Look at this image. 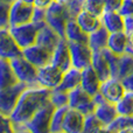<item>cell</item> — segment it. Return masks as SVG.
<instances>
[{
    "label": "cell",
    "mask_w": 133,
    "mask_h": 133,
    "mask_svg": "<svg viewBox=\"0 0 133 133\" xmlns=\"http://www.w3.org/2000/svg\"><path fill=\"white\" fill-rule=\"evenodd\" d=\"M51 90L41 85L27 87L11 115L14 125H25L42 106L50 102Z\"/></svg>",
    "instance_id": "6da1fadb"
},
{
    "label": "cell",
    "mask_w": 133,
    "mask_h": 133,
    "mask_svg": "<svg viewBox=\"0 0 133 133\" xmlns=\"http://www.w3.org/2000/svg\"><path fill=\"white\" fill-rule=\"evenodd\" d=\"M69 20H72V19L65 4L53 1L47 7L46 22L53 29H55L63 39H65V26Z\"/></svg>",
    "instance_id": "7a4b0ae2"
},
{
    "label": "cell",
    "mask_w": 133,
    "mask_h": 133,
    "mask_svg": "<svg viewBox=\"0 0 133 133\" xmlns=\"http://www.w3.org/2000/svg\"><path fill=\"white\" fill-rule=\"evenodd\" d=\"M14 74L20 82L27 84L28 87L40 85L37 83V66L30 63L23 55H19L9 60Z\"/></svg>",
    "instance_id": "3957f363"
},
{
    "label": "cell",
    "mask_w": 133,
    "mask_h": 133,
    "mask_svg": "<svg viewBox=\"0 0 133 133\" xmlns=\"http://www.w3.org/2000/svg\"><path fill=\"white\" fill-rule=\"evenodd\" d=\"M55 106L48 102L44 106H42L29 120L25 124L27 132L33 133H49L51 117L55 111Z\"/></svg>",
    "instance_id": "277c9868"
},
{
    "label": "cell",
    "mask_w": 133,
    "mask_h": 133,
    "mask_svg": "<svg viewBox=\"0 0 133 133\" xmlns=\"http://www.w3.org/2000/svg\"><path fill=\"white\" fill-rule=\"evenodd\" d=\"M41 27L42 26L36 25L35 22L30 21V22L22 23V25L11 26L9 30H11L13 37L15 39L16 43L19 44V47L23 49L36 43L37 34H39V30Z\"/></svg>",
    "instance_id": "5b68a950"
},
{
    "label": "cell",
    "mask_w": 133,
    "mask_h": 133,
    "mask_svg": "<svg viewBox=\"0 0 133 133\" xmlns=\"http://www.w3.org/2000/svg\"><path fill=\"white\" fill-rule=\"evenodd\" d=\"M27 87L28 85L25 83L18 82L12 87L0 89V112L11 116L13 110L15 109L21 94Z\"/></svg>",
    "instance_id": "8992f818"
},
{
    "label": "cell",
    "mask_w": 133,
    "mask_h": 133,
    "mask_svg": "<svg viewBox=\"0 0 133 133\" xmlns=\"http://www.w3.org/2000/svg\"><path fill=\"white\" fill-rule=\"evenodd\" d=\"M68 106L81 111L84 116L95 113V110H96V103L94 101V97L88 94L81 85L69 91Z\"/></svg>",
    "instance_id": "52a82bcc"
},
{
    "label": "cell",
    "mask_w": 133,
    "mask_h": 133,
    "mask_svg": "<svg viewBox=\"0 0 133 133\" xmlns=\"http://www.w3.org/2000/svg\"><path fill=\"white\" fill-rule=\"evenodd\" d=\"M34 9V4L22 1V0L14 1L11 5V12H9V27L30 22L33 19Z\"/></svg>",
    "instance_id": "ba28073f"
},
{
    "label": "cell",
    "mask_w": 133,
    "mask_h": 133,
    "mask_svg": "<svg viewBox=\"0 0 133 133\" xmlns=\"http://www.w3.org/2000/svg\"><path fill=\"white\" fill-rule=\"evenodd\" d=\"M69 49L71 54V62L72 66L77 69H84L91 65L92 54L94 50L90 48L88 43H78V42H68Z\"/></svg>",
    "instance_id": "9c48e42d"
},
{
    "label": "cell",
    "mask_w": 133,
    "mask_h": 133,
    "mask_svg": "<svg viewBox=\"0 0 133 133\" xmlns=\"http://www.w3.org/2000/svg\"><path fill=\"white\" fill-rule=\"evenodd\" d=\"M63 77V71L53 63H48V64L41 66L37 69V83L41 87L48 88V89L53 90L61 83Z\"/></svg>",
    "instance_id": "30bf717a"
},
{
    "label": "cell",
    "mask_w": 133,
    "mask_h": 133,
    "mask_svg": "<svg viewBox=\"0 0 133 133\" xmlns=\"http://www.w3.org/2000/svg\"><path fill=\"white\" fill-rule=\"evenodd\" d=\"M22 55V49L16 43L9 28H0V57L11 58Z\"/></svg>",
    "instance_id": "8fae6325"
},
{
    "label": "cell",
    "mask_w": 133,
    "mask_h": 133,
    "mask_svg": "<svg viewBox=\"0 0 133 133\" xmlns=\"http://www.w3.org/2000/svg\"><path fill=\"white\" fill-rule=\"evenodd\" d=\"M99 92H101L102 96H103L106 101L116 104V103H118V102L122 99V97L125 95L126 89H125V87L123 85V82L119 78L110 77L106 81L102 82Z\"/></svg>",
    "instance_id": "7c38bea8"
},
{
    "label": "cell",
    "mask_w": 133,
    "mask_h": 133,
    "mask_svg": "<svg viewBox=\"0 0 133 133\" xmlns=\"http://www.w3.org/2000/svg\"><path fill=\"white\" fill-rule=\"evenodd\" d=\"M22 55L33 63L35 66L41 68V66L51 63V58H53V51L48 50L47 48L40 46V44L35 43L33 46H29L27 48L22 49Z\"/></svg>",
    "instance_id": "4fadbf2b"
},
{
    "label": "cell",
    "mask_w": 133,
    "mask_h": 133,
    "mask_svg": "<svg viewBox=\"0 0 133 133\" xmlns=\"http://www.w3.org/2000/svg\"><path fill=\"white\" fill-rule=\"evenodd\" d=\"M51 63L60 68L61 70L64 72L69 68L72 66V62H71V54L70 49H69V43L66 39H61L58 42L57 47L55 50L53 51V58H51Z\"/></svg>",
    "instance_id": "5bb4252c"
},
{
    "label": "cell",
    "mask_w": 133,
    "mask_h": 133,
    "mask_svg": "<svg viewBox=\"0 0 133 133\" xmlns=\"http://www.w3.org/2000/svg\"><path fill=\"white\" fill-rule=\"evenodd\" d=\"M85 116L76 109L69 108L63 122L64 133H83Z\"/></svg>",
    "instance_id": "9a60e30c"
},
{
    "label": "cell",
    "mask_w": 133,
    "mask_h": 133,
    "mask_svg": "<svg viewBox=\"0 0 133 133\" xmlns=\"http://www.w3.org/2000/svg\"><path fill=\"white\" fill-rule=\"evenodd\" d=\"M61 39H63V37H61L60 34L55 29H53L48 23H46L44 26H42L40 28L39 34H37V39H36V43L47 48L48 50L54 51L55 48L57 47L58 42L61 41Z\"/></svg>",
    "instance_id": "2e32d148"
},
{
    "label": "cell",
    "mask_w": 133,
    "mask_h": 133,
    "mask_svg": "<svg viewBox=\"0 0 133 133\" xmlns=\"http://www.w3.org/2000/svg\"><path fill=\"white\" fill-rule=\"evenodd\" d=\"M102 81L99 79L97 72L95 71V69L92 68V65H89L87 68L82 69V82H81V87L85 90L89 95H91L92 97L95 95H97L101 89Z\"/></svg>",
    "instance_id": "e0dca14e"
},
{
    "label": "cell",
    "mask_w": 133,
    "mask_h": 133,
    "mask_svg": "<svg viewBox=\"0 0 133 133\" xmlns=\"http://www.w3.org/2000/svg\"><path fill=\"white\" fill-rule=\"evenodd\" d=\"M81 82H82V70L75 68V66H71L63 72L62 81L58 84V87H56L55 89L60 90V91L69 92L75 88L79 87Z\"/></svg>",
    "instance_id": "ac0fdd59"
},
{
    "label": "cell",
    "mask_w": 133,
    "mask_h": 133,
    "mask_svg": "<svg viewBox=\"0 0 133 133\" xmlns=\"http://www.w3.org/2000/svg\"><path fill=\"white\" fill-rule=\"evenodd\" d=\"M92 68L97 72L99 79L102 82L106 81L108 78L111 77V70H110V63L106 57L104 49L102 50H96L92 54V62H91Z\"/></svg>",
    "instance_id": "d6986e66"
},
{
    "label": "cell",
    "mask_w": 133,
    "mask_h": 133,
    "mask_svg": "<svg viewBox=\"0 0 133 133\" xmlns=\"http://www.w3.org/2000/svg\"><path fill=\"white\" fill-rule=\"evenodd\" d=\"M95 115L101 119V122L108 126L110 123H112L116 118L118 117V111L117 106L115 103H111L109 101H103L102 103H98L96 105V110H95Z\"/></svg>",
    "instance_id": "ffe728a7"
},
{
    "label": "cell",
    "mask_w": 133,
    "mask_h": 133,
    "mask_svg": "<svg viewBox=\"0 0 133 133\" xmlns=\"http://www.w3.org/2000/svg\"><path fill=\"white\" fill-rule=\"evenodd\" d=\"M102 23L110 33L125 30L124 16L119 11H105L102 15Z\"/></svg>",
    "instance_id": "44dd1931"
},
{
    "label": "cell",
    "mask_w": 133,
    "mask_h": 133,
    "mask_svg": "<svg viewBox=\"0 0 133 133\" xmlns=\"http://www.w3.org/2000/svg\"><path fill=\"white\" fill-rule=\"evenodd\" d=\"M65 39L68 42H78V43H88L89 34L82 29L76 19L69 20L65 26Z\"/></svg>",
    "instance_id": "7402d4cb"
},
{
    "label": "cell",
    "mask_w": 133,
    "mask_h": 133,
    "mask_svg": "<svg viewBox=\"0 0 133 133\" xmlns=\"http://www.w3.org/2000/svg\"><path fill=\"white\" fill-rule=\"evenodd\" d=\"M110 36V32L105 28V26L102 25L98 29L89 34V41L88 44L94 51L102 50L104 48H108V40Z\"/></svg>",
    "instance_id": "603a6c76"
},
{
    "label": "cell",
    "mask_w": 133,
    "mask_h": 133,
    "mask_svg": "<svg viewBox=\"0 0 133 133\" xmlns=\"http://www.w3.org/2000/svg\"><path fill=\"white\" fill-rule=\"evenodd\" d=\"M18 82H20V81L18 79V77L14 74L9 60L0 57V89L12 87Z\"/></svg>",
    "instance_id": "cb8c5ba5"
},
{
    "label": "cell",
    "mask_w": 133,
    "mask_h": 133,
    "mask_svg": "<svg viewBox=\"0 0 133 133\" xmlns=\"http://www.w3.org/2000/svg\"><path fill=\"white\" fill-rule=\"evenodd\" d=\"M126 46L127 33L125 30L110 33V36L108 40V49H110L112 53L117 54V55H122V54L126 53Z\"/></svg>",
    "instance_id": "d4e9b609"
},
{
    "label": "cell",
    "mask_w": 133,
    "mask_h": 133,
    "mask_svg": "<svg viewBox=\"0 0 133 133\" xmlns=\"http://www.w3.org/2000/svg\"><path fill=\"white\" fill-rule=\"evenodd\" d=\"M105 131L115 133H133V116L118 115V117L105 127Z\"/></svg>",
    "instance_id": "484cf974"
},
{
    "label": "cell",
    "mask_w": 133,
    "mask_h": 133,
    "mask_svg": "<svg viewBox=\"0 0 133 133\" xmlns=\"http://www.w3.org/2000/svg\"><path fill=\"white\" fill-rule=\"evenodd\" d=\"M76 21L78 22V25L82 27L83 30L90 34V33L95 32L96 29H98L103 23H102V18H98L96 15H92L87 11H81L79 14L76 18Z\"/></svg>",
    "instance_id": "4316f807"
},
{
    "label": "cell",
    "mask_w": 133,
    "mask_h": 133,
    "mask_svg": "<svg viewBox=\"0 0 133 133\" xmlns=\"http://www.w3.org/2000/svg\"><path fill=\"white\" fill-rule=\"evenodd\" d=\"M133 72V55L129 53H124L119 55V63H118L117 77L120 81L130 76Z\"/></svg>",
    "instance_id": "83f0119b"
},
{
    "label": "cell",
    "mask_w": 133,
    "mask_h": 133,
    "mask_svg": "<svg viewBox=\"0 0 133 133\" xmlns=\"http://www.w3.org/2000/svg\"><path fill=\"white\" fill-rule=\"evenodd\" d=\"M69 106H62V108H56L54 111V115L51 117L50 122V133H62L63 132V122H64L65 113L68 111Z\"/></svg>",
    "instance_id": "f1b7e54d"
},
{
    "label": "cell",
    "mask_w": 133,
    "mask_h": 133,
    "mask_svg": "<svg viewBox=\"0 0 133 133\" xmlns=\"http://www.w3.org/2000/svg\"><path fill=\"white\" fill-rule=\"evenodd\" d=\"M119 115L133 116V91H126L118 103H116Z\"/></svg>",
    "instance_id": "f546056e"
},
{
    "label": "cell",
    "mask_w": 133,
    "mask_h": 133,
    "mask_svg": "<svg viewBox=\"0 0 133 133\" xmlns=\"http://www.w3.org/2000/svg\"><path fill=\"white\" fill-rule=\"evenodd\" d=\"M102 131H105V125L101 122V119L95 113L85 116L83 133H92V132H102Z\"/></svg>",
    "instance_id": "4dcf8cb0"
},
{
    "label": "cell",
    "mask_w": 133,
    "mask_h": 133,
    "mask_svg": "<svg viewBox=\"0 0 133 133\" xmlns=\"http://www.w3.org/2000/svg\"><path fill=\"white\" fill-rule=\"evenodd\" d=\"M83 9L92 15L102 18L103 13L105 12V5L103 0H85L83 4Z\"/></svg>",
    "instance_id": "1f68e13d"
},
{
    "label": "cell",
    "mask_w": 133,
    "mask_h": 133,
    "mask_svg": "<svg viewBox=\"0 0 133 133\" xmlns=\"http://www.w3.org/2000/svg\"><path fill=\"white\" fill-rule=\"evenodd\" d=\"M50 103L53 104L55 108L68 106L69 105V92L53 89L50 92Z\"/></svg>",
    "instance_id": "d6a6232c"
},
{
    "label": "cell",
    "mask_w": 133,
    "mask_h": 133,
    "mask_svg": "<svg viewBox=\"0 0 133 133\" xmlns=\"http://www.w3.org/2000/svg\"><path fill=\"white\" fill-rule=\"evenodd\" d=\"M11 4L0 1V28H9Z\"/></svg>",
    "instance_id": "836d02e7"
},
{
    "label": "cell",
    "mask_w": 133,
    "mask_h": 133,
    "mask_svg": "<svg viewBox=\"0 0 133 133\" xmlns=\"http://www.w3.org/2000/svg\"><path fill=\"white\" fill-rule=\"evenodd\" d=\"M14 123L11 116L4 115L0 112V133H13Z\"/></svg>",
    "instance_id": "e575fe53"
},
{
    "label": "cell",
    "mask_w": 133,
    "mask_h": 133,
    "mask_svg": "<svg viewBox=\"0 0 133 133\" xmlns=\"http://www.w3.org/2000/svg\"><path fill=\"white\" fill-rule=\"evenodd\" d=\"M46 9L47 8H40V7H35L34 9V14H33V19L32 21L35 22L36 25L43 26L46 25Z\"/></svg>",
    "instance_id": "d590c367"
},
{
    "label": "cell",
    "mask_w": 133,
    "mask_h": 133,
    "mask_svg": "<svg viewBox=\"0 0 133 133\" xmlns=\"http://www.w3.org/2000/svg\"><path fill=\"white\" fill-rule=\"evenodd\" d=\"M119 13L123 16L133 15V0H124L122 7L119 9Z\"/></svg>",
    "instance_id": "8d00e7d4"
},
{
    "label": "cell",
    "mask_w": 133,
    "mask_h": 133,
    "mask_svg": "<svg viewBox=\"0 0 133 133\" xmlns=\"http://www.w3.org/2000/svg\"><path fill=\"white\" fill-rule=\"evenodd\" d=\"M105 11H119L124 0H103Z\"/></svg>",
    "instance_id": "74e56055"
},
{
    "label": "cell",
    "mask_w": 133,
    "mask_h": 133,
    "mask_svg": "<svg viewBox=\"0 0 133 133\" xmlns=\"http://www.w3.org/2000/svg\"><path fill=\"white\" fill-rule=\"evenodd\" d=\"M124 21H125V32L127 34L133 33V15L124 16Z\"/></svg>",
    "instance_id": "f35d334b"
},
{
    "label": "cell",
    "mask_w": 133,
    "mask_h": 133,
    "mask_svg": "<svg viewBox=\"0 0 133 133\" xmlns=\"http://www.w3.org/2000/svg\"><path fill=\"white\" fill-rule=\"evenodd\" d=\"M122 82L125 89H126V91H133V72L130 76L125 77L124 79H122Z\"/></svg>",
    "instance_id": "ab89813d"
},
{
    "label": "cell",
    "mask_w": 133,
    "mask_h": 133,
    "mask_svg": "<svg viewBox=\"0 0 133 133\" xmlns=\"http://www.w3.org/2000/svg\"><path fill=\"white\" fill-rule=\"evenodd\" d=\"M54 0H34V6L35 7H40V8H47L49 5L53 2Z\"/></svg>",
    "instance_id": "60d3db41"
},
{
    "label": "cell",
    "mask_w": 133,
    "mask_h": 133,
    "mask_svg": "<svg viewBox=\"0 0 133 133\" xmlns=\"http://www.w3.org/2000/svg\"><path fill=\"white\" fill-rule=\"evenodd\" d=\"M126 53L133 55V33L127 34V46H126Z\"/></svg>",
    "instance_id": "b9f144b4"
},
{
    "label": "cell",
    "mask_w": 133,
    "mask_h": 133,
    "mask_svg": "<svg viewBox=\"0 0 133 133\" xmlns=\"http://www.w3.org/2000/svg\"><path fill=\"white\" fill-rule=\"evenodd\" d=\"M54 1H56V2H60V4H68L70 0H54Z\"/></svg>",
    "instance_id": "7bdbcfd3"
},
{
    "label": "cell",
    "mask_w": 133,
    "mask_h": 133,
    "mask_svg": "<svg viewBox=\"0 0 133 133\" xmlns=\"http://www.w3.org/2000/svg\"><path fill=\"white\" fill-rule=\"evenodd\" d=\"M0 1H1V2H7V4H13V2L14 1H16V0H0Z\"/></svg>",
    "instance_id": "ee69618b"
},
{
    "label": "cell",
    "mask_w": 133,
    "mask_h": 133,
    "mask_svg": "<svg viewBox=\"0 0 133 133\" xmlns=\"http://www.w3.org/2000/svg\"><path fill=\"white\" fill-rule=\"evenodd\" d=\"M22 1H26V2H30V4H33V2H34V0H22Z\"/></svg>",
    "instance_id": "f6af8a7d"
}]
</instances>
